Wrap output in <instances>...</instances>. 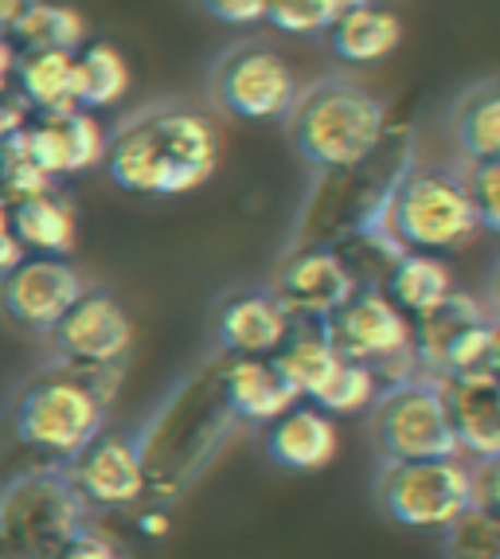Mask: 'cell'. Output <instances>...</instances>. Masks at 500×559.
<instances>
[{
  "label": "cell",
  "instance_id": "f1b7e54d",
  "mask_svg": "<svg viewBox=\"0 0 500 559\" xmlns=\"http://www.w3.org/2000/svg\"><path fill=\"white\" fill-rule=\"evenodd\" d=\"M445 559H500V516L473 504L442 528Z\"/></svg>",
  "mask_w": 500,
  "mask_h": 559
},
{
  "label": "cell",
  "instance_id": "7c38bea8",
  "mask_svg": "<svg viewBox=\"0 0 500 559\" xmlns=\"http://www.w3.org/2000/svg\"><path fill=\"white\" fill-rule=\"evenodd\" d=\"M83 289V274L67 259H47V254L28 259L24 254L12 271L0 274V313L20 329L51 333Z\"/></svg>",
  "mask_w": 500,
  "mask_h": 559
},
{
  "label": "cell",
  "instance_id": "ac0fdd59",
  "mask_svg": "<svg viewBox=\"0 0 500 559\" xmlns=\"http://www.w3.org/2000/svg\"><path fill=\"white\" fill-rule=\"evenodd\" d=\"M266 454L274 466L289 474H317L336 457L333 415H324L313 403H294L282 419L270 423Z\"/></svg>",
  "mask_w": 500,
  "mask_h": 559
},
{
  "label": "cell",
  "instance_id": "cb8c5ba5",
  "mask_svg": "<svg viewBox=\"0 0 500 559\" xmlns=\"http://www.w3.org/2000/svg\"><path fill=\"white\" fill-rule=\"evenodd\" d=\"M403 39V24H398L395 12L380 9L376 0L364 4V9L348 12L329 28V51H333L341 63H376V59L391 56Z\"/></svg>",
  "mask_w": 500,
  "mask_h": 559
},
{
  "label": "cell",
  "instance_id": "30bf717a",
  "mask_svg": "<svg viewBox=\"0 0 500 559\" xmlns=\"http://www.w3.org/2000/svg\"><path fill=\"white\" fill-rule=\"evenodd\" d=\"M212 103L242 121H286L297 98V79L286 59L266 44H231L212 63Z\"/></svg>",
  "mask_w": 500,
  "mask_h": 559
},
{
  "label": "cell",
  "instance_id": "74e56055",
  "mask_svg": "<svg viewBox=\"0 0 500 559\" xmlns=\"http://www.w3.org/2000/svg\"><path fill=\"white\" fill-rule=\"evenodd\" d=\"M12 67H16V51L0 39V91H4V83L12 79Z\"/></svg>",
  "mask_w": 500,
  "mask_h": 559
},
{
  "label": "cell",
  "instance_id": "8992f818",
  "mask_svg": "<svg viewBox=\"0 0 500 559\" xmlns=\"http://www.w3.org/2000/svg\"><path fill=\"white\" fill-rule=\"evenodd\" d=\"M418 368L434 380H500V321L489 318L469 294L454 289L415 329Z\"/></svg>",
  "mask_w": 500,
  "mask_h": 559
},
{
  "label": "cell",
  "instance_id": "277c9868",
  "mask_svg": "<svg viewBox=\"0 0 500 559\" xmlns=\"http://www.w3.org/2000/svg\"><path fill=\"white\" fill-rule=\"evenodd\" d=\"M368 435L380 462H442L462 457L450 415H445L442 380L415 372L407 380L383 383L368 407Z\"/></svg>",
  "mask_w": 500,
  "mask_h": 559
},
{
  "label": "cell",
  "instance_id": "d6986e66",
  "mask_svg": "<svg viewBox=\"0 0 500 559\" xmlns=\"http://www.w3.org/2000/svg\"><path fill=\"white\" fill-rule=\"evenodd\" d=\"M442 400L454 439L477 462L500 454V380H450L442 383Z\"/></svg>",
  "mask_w": 500,
  "mask_h": 559
},
{
  "label": "cell",
  "instance_id": "484cf974",
  "mask_svg": "<svg viewBox=\"0 0 500 559\" xmlns=\"http://www.w3.org/2000/svg\"><path fill=\"white\" fill-rule=\"evenodd\" d=\"M130 91V63L114 44H83L74 51V106L106 110Z\"/></svg>",
  "mask_w": 500,
  "mask_h": 559
},
{
  "label": "cell",
  "instance_id": "e0dca14e",
  "mask_svg": "<svg viewBox=\"0 0 500 559\" xmlns=\"http://www.w3.org/2000/svg\"><path fill=\"white\" fill-rule=\"evenodd\" d=\"M219 400L235 419L254 427H270L294 403H301L270 356H235L219 376Z\"/></svg>",
  "mask_w": 500,
  "mask_h": 559
},
{
  "label": "cell",
  "instance_id": "7402d4cb",
  "mask_svg": "<svg viewBox=\"0 0 500 559\" xmlns=\"http://www.w3.org/2000/svg\"><path fill=\"white\" fill-rule=\"evenodd\" d=\"M12 75H16L20 98L36 106L44 118L79 110L74 106V51H56V47L20 51Z\"/></svg>",
  "mask_w": 500,
  "mask_h": 559
},
{
  "label": "cell",
  "instance_id": "603a6c76",
  "mask_svg": "<svg viewBox=\"0 0 500 559\" xmlns=\"http://www.w3.org/2000/svg\"><path fill=\"white\" fill-rule=\"evenodd\" d=\"M454 289H457L454 274H450V266H445L442 259L422 254V251H398L388 271L383 294H388L403 313L427 318V313H434Z\"/></svg>",
  "mask_w": 500,
  "mask_h": 559
},
{
  "label": "cell",
  "instance_id": "f35d334b",
  "mask_svg": "<svg viewBox=\"0 0 500 559\" xmlns=\"http://www.w3.org/2000/svg\"><path fill=\"white\" fill-rule=\"evenodd\" d=\"M0 559H28L24 551L16 548V540L9 536V528H4V524H0Z\"/></svg>",
  "mask_w": 500,
  "mask_h": 559
},
{
  "label": "cell",
  "instance_id": "9a60e30c",
  "mask_svg": "<svg viewBox=\"0 0 500 559\" xmlns=\"http://www.w3.org/2000/svg\"><path fill=\"white\" fill-rule=\"evenodd\" d=\"M20 141L39 165V173H47L51 180L86 173V168L103 165L106 157V133L86 110L51 114L28 130H20Z\"/></svg>",
  "mask_w": 500,
  "mask_h": 559
},
{
  "label": "cell",
  "instance_id": "4316f807",
  "mask_svg": "<svg viewBox=\"0 0 500 559\" xmlns=\"http://www.w3.org/2000/svg\"><path fill=\"white\" fill-rule=\"evenodd\" d=\"M12 36L20 39V51H44V47H56V51H79L86 36L83 16L67 4H51V0H39L32 4L28 16L20 20Z\"/></svg>",
  "mask_w": 500,
  "mask_h": 559
},
{
  "label": "cell",
  "instance_id": "ffe728a7",
  "mask_svg": "<svg viewBox=\"0 0 500 559\" xmlns=\"http://www.w3.org/2000/svg\"><path fill=\"white\" fill-rule=\"evenodd\" d=\"M4 207H9L12 235H16V242L24 251L47 254V259H67L74 251V239H79L74 207L67 204V197H59L56 188Z\"/></svg>",
  "mask_w": 500,
  "mask_h": 559
},
{
  "label": "cell",
  "instance_id": "4fadbf2b",
  "mask_svg": "<svg viewBox=\"0 0 500 559\" xmlns=\"http://www.w3.org/2000/svg\"><path fill=\"white\" fill-rule=\"evenodd\" d=\"M63 469L86 504H106V509L141 501L148 485L145 454L138 442L121 435H98L83 454L63 462Z\"/></svg>",
  "mask_w": 500,
  "mask_h": 559
},
{
  "label": "cell",
  "instance_id": "d6a6232c",
  "mask_svg": "<svg viewBox=\"0 0 500 559\" xmlns=\"http://www.w3.org/2000/svg\"><path fill=\"white\" fill-rule=\"evenodd\" d=\"M473 489H477V504L500 516V454L481 457L473 466Z\"/></svg>",
  "mask_w": 500,
  "mask_h": 559
},
{
  "label": "cell",
  "instance_id": "8d00e7d4",
  "mask_svg": "<svg viewBox=\"0 0 500 559\" xmlns=\"http://www.w3.org/2000/svg\"><path fill=\"white\" fill-rule=\"evenodd\" d=\"M329 4V16H333V24L341 16H348V12H356V9H364V4H371V0H324Z\"/></svg>",
  "mask_w": 500,
  "mask_h": 559
},
{
  "label": "cell",
  "instance_id": "52a82bcc",
  "mask_svg": "<svg viewBox=\"0 0 500 559\" xmlns=\"http://www.w3.org/2000/svg\"><path fill=\"white\" fill-rule=\"evenodd\" d=\"M391 231L403 242V251H462L477 227V215L465 197L462 177H450L442 168H415L391 197Z\"/></svg>",
  "mask_w": 500,
  "mask_h": 559
},
{
  "label": "cell",
  "instance_id": "7a4b0ae2",
  "mask_svg": "<svg viewBox=\"0 0 500 559\" xmlns=\"http://www.w3.org/2000/svg\"><path fill=\"white\" fill-rule=\"evenodd\" d=\"M118 368L59 364L20 388L12 403V430L32 450L71 462L98 435H106L110 400L118 392Z\"/></svg>",
  "mask_w": 500,
  "mask_h": 559
},
{
  "label": "cell",
  "instance_id": "e575fe53",
  "mask_svg": "<svg viewBox=\"0 0 500 559\" xmlns=\"http://www.w3.org/2000/svg\"><path fill=\"white\" fill-rule=\"evenodd\" d=\"M24 259V247L16 242V235H12V224H9V207L0 204V274L12 271L16 262Z\"/></svg>",
  "mask_w": 500,
  "mask_h": 559
},
{
  "label": "cell",
  "instance_id": "1f68e13d",
  "mask_svg": "<svg viewBox=\"0 0 500 559\" xmlns=\"http://www.w3.org/2000/svg\"><path fill=\"white\" fill-rule=\"evenodd\" d=\"M204 16L219 20V24H231V28H250V24H262L266 20V0H192Z\"/></svg>",
  "mask_w": 500,
  "mask_h": 559
},
{
  "label": "cell",
  "instance_id": "8fae6325",
  "mask_svg": "<svg viewBox=\"0 0 500 559\" xmlns=\"http://www.w3.org/2000/svg\"><path fill=\"white\" fill-rule=\"evenodd\" d=\"M51 345L59 360L79 364V368H121L126 353L133 345L130 313L121 309L114 294L98 286H86L71 309H67L59 325L51 329Z\"/></svg>",
  "mask_w": 500,
  "mask_h": 559
},
{
  "label": "cell",
  "instance_id": "ab89813d",
  "mask_svg": "<svg viewBox=\"0 0 500 559\" xmlns=\"http://www.w3.org/2000/svg\"><path fill=\"white\" fill-rule=\"evenodd\" d=\"M489 301H492V309H497V321H500V254L489 271Z\"/></svg>",
  "mask_w": 500,
  "mask_h": 559
},
{
  "label": "cell",
  "instance_id": "d590c367",
  "mask_svg": "<svg viewBox=\"0 0 500 559\" xmlns=\"http://www.w3.org/2000/svg\"><path fill=\"white\" fill-rule=\"evenodd\" d=\"M32 4H39V0H0V36H12V28L28 16Z\"/></svg>",
  "mask_w": 500,
  "mask_h": 559
},
{
  "label": "cell",
  "instance_id": "f546056e",
  "mask_svg": "<svg viewBox=\"0 0 500 559\" xmlns=\"http://www.w3.org/2000/svg\"><path fill=\"white\" fill-rule=\"evenodd\" d=\"M465 197L477 215V227L481 231L500 235V160H481V165L465 168Z\"/></svg>",
  "mask_w": 500,
  "mask_h": 559
},
{
  "label": "cell",
  "instance_id": "2e32d148",
  "mask_svg": "<svg viewBox=\"0 0 500 559\" xmlns=\"http://www.w3.org/2000/svg\"><path fill=\"white\" fill-rule=\"evenodd\" d=\"M289 329L294 318L270 289H239L215 309V341L231 356H274Z\"/></svg>",
  "mask_w": 500,
  "mask_h": 559
},
{
  "label": "cell",
  "instance_id": "5b68a950",
  "mask_svg": "<svg viewBox=\"0 0 500 559\" xmlns=\"http://www.w3.org/2000/svg\"><path fill=\"white\" fill-rule=\"evenodd\" d=\"M0 524L28 559H56L86 532V501L71 485L63 462L36 466L0 489Z\"/></svg>",
  "mask_w": 500,
  "mask_h": 559
},
{
  "label": "cell",
  "instance_id": "d4e9b609",
  "mask_svg": "<svg viewBox=\"0 0 500 559\" xmlns=\"http://www.w3.org/2000/svg\"><path fill=\"white\" fill-rule=\"evenodd\" d=\"M450 130L469 165L500 160V83H477L450 110Z\"/></svg>",
  "mask_w": 500,
  "mask_h": 559
},
{
  "label": "cell",
  "instance_id": "44dd1931",
  "mask_svg": "<svg viewBox=\"0 0 500 559\" xmlns=\"http://www.w3.org/2000/svg\"><path fill=\"white\" fill-rule=\"evenodd\" d=\"M278 364V372L286 376V383L294 388L297 400H313L317 392L324 388V380L336 372V364L344 360L336 353V345L329 341L321 321H301L297 329H289L286 345L270 356Z\"/></svg>",
  "mask_w": 500,
  "mask_h": 559
},
{
  "label": "cell",
  "instance_id": "6da1fadb",
  "mask_svg": "<svg viewBox=\"0 0 500 559\" xmlns=\"http://www.w3.org/2000/svg\"><path fill=\"white\" fill-rule=\"evenodd\" d=\"M219 130L188 103H153L106 138V173L130 197H184L219 165Z\"/></svg>",
  "mask_w": 500,
  "mask_h": 559
},
{
  "label": "cell",
  "instance_id": "5bb4252c",
  "mask_svg": "<svg viewBox=\"0 0 500 559\" xmlns=\"http://www.w3.org/2000/svg\"><path fill=\"white\" fill-rule=\"evenodd\" d=\"M353 271L333 251H301L282 266L274 298L294 321H329L356 294Z\"/></svg>",
  "mask_w": 500,
  "mask_h": 559
},
{
  "label": "cell",
  "instance_id": "83f0119b",
  "mask_svg": "<svg viewBox=\"0 0 500 559\" xmlns=\"http://www.w3.org/2000/svg\"><path fill=\"white\" fill-rule=\"evenodd\" d=\"M380 376L371 372L368 364H356V360H341L336 364V372L324 380V388L313 395V407H321L324 415H360L376 403L380 395Z\"/></svg>",
  "mask_w": 500,
  "mask_h": 559
},
{
  "label": "cell",
  "instance_id": "836d02e7",
  "mask_svg": "<svg viewBox=\"0 0 500 559\" xmlns=\"http://www.w3.org/2000/svg\"><path fill=\"white\" fill-rule=\"evenodd\" d=\"M56 559H121V551L110 540H103L94 528H86L83 536H74Z\"/></svg>",
  "mask_w": 500,
  "mask_h": 559
},
{
  "label": "cell",
  "instance_id": "60d3db41",
  "mask_svg": "<svg viewBox=\"0 0 500 559\" xmlns=\"http://www.w3.org/2000/svg\"><path fill=\"white\" fill-rule=\"evenodd\" d=\"M497 376H500V368H497Z\"/></svg>",
  "mask_w": 500,
  "mask_h": 559
},
{
  "label": "cell",
  "instance_id": "9c48e42d",
  "mask_svg": "<svg viewBox=\"0 0 500 559\" xmlns=\"http://www.w3.org/2000/svg\"><path fill=\"white\" fill-rule=\"evenodd\" d=\"M321 325L344 360L368 364L376 376L383 372V383L422 372L415 356V329L383 289H356Z\"/></svg>",
  "mask_w": 500,
  "mask_h": 559
},
{
  "label": "cell",
  "instance_id": "ba28073f",
  "mask_svg": "<svg viewBox=\"0 0 500 559\" xmlns=\"http://www.w3.org/2000/svg\"><path fill=\"white\" fill-rule=\"evenodd\" d=\"M376 504L403 528H438L454 524L477 504L473 466L462 457L442 462H383L376 474Z\"/></svg>",
  "mask_w": 500,
  "mask_h": 559
},
{
  "label": "cell",
  "instance_id": "4dcf8cb0",
  "mask_svg": "<svg viewBox=\"0 0 500 559\" xmlns=\"http://www.w3.org/2000/svg\"><path fill=\"white\" fill-rule=\"evenodd\" d=\"M266 20L274 28L294 32V36L333 28V16H329L324 0H266Z\"/></svg>",
  "mask_w": 500,
  "mask_h": 559
},
{
  "label": "cell",
  "instance_id": "3957f363",
  "mask_svg": "<svg viewBox=\"0 0 500 559\" xmlns=\"http://www.w3.org/2000/svg\"><path fill=\"white\" fill-rule=\"evenodd\" d=\"M380 98L348 79H321L297 91L286 114V130L297 157L313 168H353L383 141Z\"/></svg>",
  "mask_w": 500,
  "mask_h": 559
}]
</instances>
